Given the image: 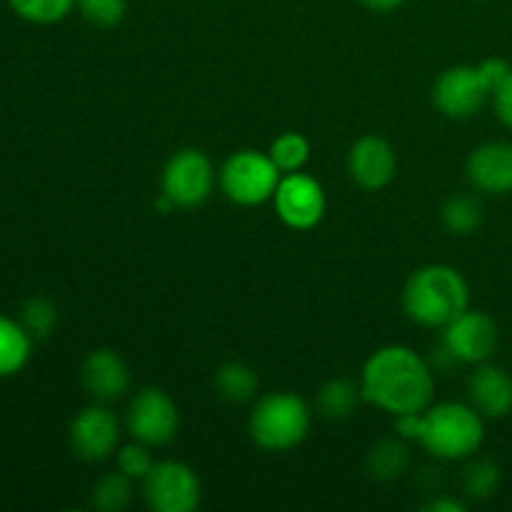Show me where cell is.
<instances>
[{
    "label": "cell",
    "instance_id": "cell-1",
    "mask_svg": "<svg viewBox=\"0 0 512 512\" xmlns=\"http://www.w3.org/2000/svg\"><path fill=\"white\" fill-rule=\"evenodd\" d=\"M363 398L395 418L403 413H423L433 405L435 375L428 360L408 345H385L375 350L360 375Z\"/></svg>",
    "mask_w": 512,
    "mask_h": 512
},
{
    "label": "cell",
    "instance_id": "cell-2",
    "mask_svg": "<svg viewBox=\"0 0 512 512\" xmlns=\"http://www.w3.org/2000/svg\"><path fill=\"white\" fill-rule=\"evenodd\" d=\"M403 308L423 328H445L470 308V288L460 270L443 263L425 265L405 283Z\"/></svg>",
    "mask_w": 512,
    "mask_h": 512
},
{
    "label": "cell",
    "instance_id": "cell-3",
    "mask_svg": "<svg viewBox=\"0 0 512 512\" xmlns=\"http://www.w3.org/2000/svg\"><path fill=\"white\" fill-rule=\"evenodd\" d=\"M485 440V418L465 403L428 405L418 443L438 460L473 458Z\"/></svg>",
    "mask_w": 512,
    "mask_h": 512
},
{
    "label": "cell",
    "instance_id": "cell-4",
    "mask_svg": "<svg viewBox=\"0 0 512 512\" xmlns=\"http://www.w3.org/2000/svg\"><path fill=\"white\" fill-rule=\"evenodd\" d=\"M248 430L255 445L270 453L298 448L310 433L308 403L293 393L263 395L250 413Z\"/></svg>",
    "mask_w": 512,
    "mask_h": 512
},
{
    "label": "cell",
    "instance_id": "cell-5",
    "mask_svg": "<svg viewBox=\"0 0 512 512\" xmlns=\"http://www.w3.org/2000/svg\"><path fill=\"white\" fill-rule=\"evenodd\" d=\"M218 178L225 198L233 200L235 205L253 208L265 200H273L283 173L268 153L248 148L230 155L220 168Z\"/></svg>",
    "mask_w": 512,
    "mask_h": 512
},
{
    "label": "cell",
    "instance_id": "cell-6",
    "mask_svg": "<svg viewBox=\"0 0 512 512\" xmlns=\"http://www.w3.org/2000/svg\"><path fill=\"white\" fill-rule=\"evenodd\" d=\"M128 433L138 443L160 448L173 443L180 428V413L175 400L160 388H143L128 405Z\"/></svg>",
    "mask_w": 512,
    "mask_h": 512
},
{
    "label": "cell",
    "instance_id": "cell-7",
    "mask_svg": "<svg viewBox=\"0 0 512 512\" xmlns=\"http://www.w3.org/2000/svg\"><path fill=\"white\" fill-rule=\"evenodd\" d=\"M215 188V168L198 148H183L170 155L163 170V193L175 208H195L210 198Z\"/></svg>",
    "mask_w": 512,
    "mask_h": 512
},
{
    "label": "cell",
    "instance_id": "cell-8",
    "mask_svg": "<svg viewBox=\"0 0 512 512\" xmlns=\"http://www.w3.org/2000/svg\"><path fill=\"white\" fill-rule=\"evenodd\" d=\"M143 493L155 512H193L200 503V480L190 465L163 460L143 478Z\"/></svg>",
    "mask_w": 512,
    "mask_h": 512
},
{
    "label": "cell",
    "instance_id": "cell-9",
    "mask_svg": "<svg viewBox=\"0 0 512 512\" xmlns=\"http://www.w3.org/2000/svg\"><path fill=\"white\" fill-rule=\"evenodd\" d=\"M273 205L278 218L293 230H310L323 220L328 200L325 190L313 175L303 173H285L280 178L278 190L273 195Z\"/></svg>",
    "mask_w": 512,
    "mask_h": 512
},
{
    "label": "cell",
    "instance_id": "cell-10",
    "mask_svg": "<svg viewBox=\"0 0 512 512\" xmlns=\"http://www.w3.org/2000/svg\"><path fill=\"white\" fill-rule=\"evenodd\" d=\"M443 348L453 355L455 363L480 365L493 358L498 348V323L483 310H463L453 323L445 325Z\"/></svg>",
    "mask_w": 512,
    "mask_h": 512
},
{
    "label": "cell",
    "instance_id": "cell-11",
    "mask_svg": "<svg viewBox=\"0 0 512 512\" xmlns=\"http://www.w3.org/2000/svg\"><path fill=\"white\" fill-rule=\"evenodd\" d=\"M70 448L88 463L108 460L120 445V420L105 403L88 405L70 423Z\"/></svg>",
    "mask_w": 512,
    "mask_h": 512
},
{
    "label": "cell",
    "instance_id": "cell-12",
    "mask_svg": "<svg viewBox=\"0 0 512 512\" xmlns=\"http://www.w3.org/2000/svg\"><path fill=\"white\" fill-rule=\"evenodd\" d=\"M490 90L485 88L478 65H453L433 85V103L445 118L468 120L485 105Z\"/></svg>",
    "mask_w": 512,
    "mask_h": 512
},
{
    "label": "cell",
    "instance_id": "cell-13",
    "mask_svg": "<svg viewBox=\"0 0 512 512\" xmlns=\"http://www.w3.org/2000/svg\"><path fill=\"white\" fill-rule=\"evenodd\" d=\"M350 178L365 190H383L393 183L398 173V158L393 145L380 135H365L350 148L348 155Z\"/></svg>",
    "mask_w": 512,
    "mask_h": 512
},
{
    "label": "cell",
    "instance_id": "cell-14",
    "mask_svg": "<svg viewBox=\"0 0 512 512\" xmlns=\"http://www.w3.org/2000/svg\"><path fill=\"white\" fill-rule=\"evenodd\" d=\"M468 180L475 190L490 195L512 193V143L490 140L478 145L468 158Z\"/></svg>",
    "mask_w": 512,
    "mask_h": 512
},
{
    "label": "cell",
    "instance_id": "cell-15",
    "mask_svg": "<svg viewBox=\"0 0 512 512\" xmlns=\"http://www.w3.org/2000/svg\"><path fill=\"white\" fill-rule=\"evenodd\" d=\"M80 378H83L85 390H88L98 403H113V400L123 398L130 388L128 363H125L115 350L108 348L93 350V353L83 360Z\"/></svg>",
    "mask_w": 512,
    "mask_h": 512
},
{
    "label": "cell",
    "instance_id": "cell-16",
    "mask_svg": "<svg viewBox=\"0 0 512 512\" xmlns=\"http://www.w3.org/2000/svg\"><path fill=\"white\" fill-rule=\"evenodd\" d=\"M470 405L483 418L500 420L512 413V375L493 363H480L468 380Z\"/></svg>",
    "mask_w": 512,
    "mask_h": 512
},
{
    "label": "cell",
    "instance_id": "cell-17",
    "mask_svg": "<svg viewBox=\"0 0 512 512\" xmlns=\"http://www.w3.org/2000/svg\"><path fill=\"white\" fill-rule=\"evenodd\" d=\"M33 338L23 323L0 315V378L20 373L28 365Z\"/></svg>",
    "mask_w": 512,
    "mask_h": 512
},
{
    "label": "cell",
    "instance_id": "cell-18",
    "mask_svg": "<svg viewBox=\"0 0 512 512\" xmlns=\"http://www.w3.org/2000/svg\"><path fill=\"white\" fill-rule=\"evenodd\" d=\"M360 400H365L360 385H355L353 380L335 378L320 388L318 410L328 420H348L358 410Z\"/></svg>",
    "mask_w": 512,
    "mask_h": 512
},
{
    "label": "cell",
    "instance_id": "cell-19",
    "mask_svg": "<svg viewBox=\"0 0 512 512\" xmlns=\"http://www.w3.org/2000/svg\"><path fill=\"white\" fill-rule=\"evenodd\" d=\"M258 373L250 368L248 363H225L223 368L215 373V388H218L220 398H225L228 403H248L258 393Z\"/></svg>",
    "mask_w": 512,
    "mask_h": 512
},
{
    "label": "cell",
    "instance_id": "cell-20",
    "mask_svg": "<svg viewBox=\"0 0 512 512\" xmlns=\"http://www.w3.org/2000/svg\"><path fill=\"white\" fill-rule=\"evenodd\" d=\"M410 453L405 440L400 438H385L370 448L368 453V470L373 478L378 480H395L408 470Z\"/></svg>",
    "mask_w": 512,
    "mask_h": 512
},
{
    "label": "cell",
    "instance_id": "cell-21",
    "mask_svg": "<svg viewBox=\"0 0 512 512\" xmlns=\"http://www.w3.org/2000/svg\"><path fill=\"white\" fill-rule=\"evenodd\" d=\"M443 223L450 233L470 235L483 225V203L470 193H455L443 205Z\"/></svg>",
    "mask_w": 512,
    "mask_h": 512
},
{
    "label": "cell",
    "instance_id": "cell-22",
    "mask_svg": "<svg viewBox=\"0 0 512 512\" xmlns=\"http://www.w3.org/2000/svg\"><path fill=\"white\" fill-rule=\"evenodd\" d=\"M93 508L103 512H120L130 505L133 500V478H128L125 473L115 470V473L103 475L98 483L93 485Z\"/></svg>",
    "mask_w": 512,
    "mask_h": 512
},
{
    "label": "cell",
    "instance_id": "cell-23",
    "mask_svg": "<svg viewBox=\"0 0 512 512\" xmlns=\"http://www.w3.org/2000/svg\"><path fill=\"white\" fill-rule=\"evenodd\" d=\"M268 155L278 165L280 173H298L310 160V143L300 133H283L270 143Z\"/></svg>",
    "mask_w": 512,
    "mask_h": 512
},
{
    "label": "cell",
    "instance_id": "cell-24",
    "mask_svg": "<svg viewBox=\"0 0 512 512\" xmlns=\"http://www.w3.org/2000/svg\"><path fill=\"white\" fill-rule=\"evenodd\" d=\"M15 15L35 25H53L68 18L78 0H8Z\"/></svg>",
    "mask_w": 512,
    "mask_h": 512
},
{
    "label": "cell",
    "instance_id": "cell-25",
    "mask_svg": "<svg viewBox=\"0 0 512 512\" xmlns=\"http://www.w3.org/2000/svg\"><path fill=\"white\" fill-rule=\"evenodd\" d=\"M20 323H23V328L28 330L30 338L43 340L55 330V323H58V310H55V305L50 303L48 298L35 295V298H30L28 303L23 305Z\"/></svg>",
    "mask_w": 512,
    "mask_h": 512
},
{
    "label": "cell",
    "instance_id": "cell-26",
    "mask_svg": "<svg viewBox=\"0 0 512 512\" xmlns=\"http://www.w3.org/2000/svg\"><path fill=\"white\" fill-rule=\"evenodd\" d=\"M465 493L475 500L493 498L495 490L500 488V468L493 460H475L465 470Z\"/></svg>",
    "mask_w": 512,
    "mask_h": 512
},
{
    "label": "cell",
    "instance_id": "cell-27",
    "mask_svg": "<svg viewBox=\"0 0 512 512\" xmlns=\"http://www.w3.org/2000/svg\"><path fill=\"white\" fill-rule=\"evenodd\" d=\"M78 8L88 23L98 28H113L125 18L128 0H78Z\"/></svg>",
    "mask_w": 512,
    "mask_h": 512
},
{
    "label": "cell",
    "instance_id": "cell-28",
    "mask_svg": "<svg viewBox=\"0 0 512 512\" xmlns=\"http://www.w3.org/2000/svg\"><path fill=\"white\" fill-rule=\"evenodd\" d=\"M153 465L155 460L153 455H150V445L133 440V443L123 445V448L118 450V470L128 475V478L143 480L145 475L153 470Z\"/></svg>",
    "mask_w": 512,
    "mask_h": 512
},
{
    "label": "cell",
    "instance_id": "cell-29",
    "mask_svg": "<svg viewBox=\"0 0 512 512\" xmlns=\"http://www.w3.org/2000/svg\"><path fill=\"white\" fill-rule=\"evenodd\" d=\"M478 73H480V78H483L485 88H488L490 95H493L495 90H498L500 85H503L505 80H508V75L512 73V68H510L508 60L488 58V60H483V63L478 65Z\"/></svg>",
    "mask_w": 512,
    "mask_h": 512
},
{
    "label": "cell",
    "instance_id": "cell-30",
    "mask_svg": "<svg viewBox=\"0 0 512 512\" xmlns=\"http://www.w3.org/2000/svg\"><path fill=\"white\" fill-rule=\"evenodd\" d=\"M493 103H495V113L498 118L503 120L505 128L512 130V73L508 75L503 85L493 93Z\"/></svg>",
    "mask_w": 512,
    "mask_h": 512
},
{
    "label": "cell",
    "instance_id": "cell-31",
    "mask_svg": "<svg viewBox=\"0 0 512 512\" xmlns=\"http://www.w3.org/2000/svg\"><path fill=\"white\" fill-rule=\"evenodd\" d=\"M423 413L395 415V433L403 440H420V433H423Z\"/></svg>",
    "mask_w": 512,
    "mask_h": 512
},
{
    "label": "cell",
    "instance_id": "cell-32",
    "mask_svg": "<svg viewBox=\"0 0 512 512\" xmlns=\"http://www.w3.org/2000/svg\"><path fill=\"white\" fill-rule=\"evenodd\" d=\"M425 510H430V512H463L465 503H460V500H455V498H435V500H430L428 505H425Z\"/></svg>",
    "mask_w": 512,
    "mask_h": 512
},
{
    "label": "cell",
    "instance_id": "cell-33",
    "mask_svg": "<svg viewBox=\"0 0 512 512\" xmlns=\"http://www.w3.org/2000/svg\"><path fill=\"white\" fill-rule=\"evenodd\" d=\"M363 3L368 5L370 10H375V13H390V10L400 8L405 0H363Z\"/></svg>",
    "mask_w": 512,
    "mask_h": 512
}]
</instances>
